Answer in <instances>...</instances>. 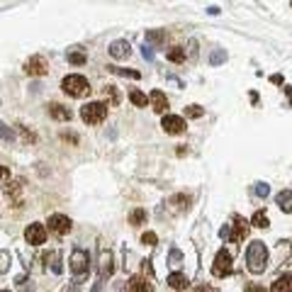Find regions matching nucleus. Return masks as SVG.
Masks as SVG:
<instances>
[{"label":"nucleus","instance_id":"1","mask_svg":"<svg viewBox=\"0 0 292 292\" xmlns=\"http://www.w3.org/2000/svg\"><path fill=\"white\" fill-rule=\"evenodd\" d=\"M246 266L253 275H260L268 266V248L263 241H251L246 248Z\"/></svg>","mask_w":292,"mask_h":292},{"label":"nucleus","instance_id":"2","mask_svg":"<svg viewBox=\"0 0 292 292\" xmlns=\"http://www.w3.org/2000/svg\"><path fill=\"white\" fill-rule=\"evenodd\" d=\"M61 90L66 93L68 98H83L90 93V83L85 76H78V73H71L61 80Z\"/></svg>","mask_w":292,"mask_h":292},{"label":"nucleus","instance_id":"3","mask_svg":"<svg viewBox=\"0 0 292 292\" xmlns=\"http://www.w3.org/2000/svg\"><path fill=\"white\" fill-rule=\"evenodd\" d=\"M248 222L246 219H241V217H234V224H226L222 231H219V236L222 239H226V241H231V244H241L244 239L248 236Z\"/></svg>","mask_w":292,"mask_h":292},{"label":"nucleus","instance_id":"4","mask_svg":"<svg viewBox=\"0 0 292 292\" xmlns=\"http://www.w3.org/2000/svg\"><path fill=\"white\" fill-rule=\"evenodd\" d=\"M107 107L105 102H88L80 107V120L85 124H100L105 117H107Z\"/></svg>","mask_w":292,"mask_h":292},{"label":"nucleus","instance_id":"5","mask_svg":"<svg viewBox=\"0 0 292 292\" xmlns=\"http://www.w3.org/2000/svg\"><path fill=\"white\" fill-rule=\"evenodd\" d=\"M231 270H234V258H231V253H229V251L222 248V251L214 256L212 275H214V278H226V275H231Z\"/></svg>","mask_w":292,"mask_h":292},{"label":"nucleus","instance_id":"6","mask_svg":"<svg viewBox=\"0 0 292 292\" xmlns=\"http://www.w3.org/2000/svg\"><path fill=\"white\" fill-rule=\"evenodd\" d=\"M71 270L78 275V278H83V275H88V270H90V256H88V251H83V248H76L73 253H71Z\"/></svg>","mask_w":292,"mask_h":292},{"label":"nucleus","instance_id":"7","mask_svg":"<svg viewBox=\"0 0 292 292\" xmlns=\"http://www.w3.org/2000/svg\"><path fill=\"white\" fill-rule=\"evenodd\" d=\"M161 127H163V132H166V134L178 136V134H183V132H185V120H183L180 114H163Z\"/></svg>","mask_w":292,"mask_h":292},{"label":"nucleus","instance_id":"8","mask_svg":"<svg viewBox=\"0 0 292 292\" xmlns=\"http://www.w3.org/2000/svg\"><path fill=\"white\" fill-rule=\"evenodd\" d=\"M24 239H27V244L30 246H42L46 241V226L39 224V222H34L24 229Z\"/></svg>","mask_w":292,"mask_h":292},{"label":"nucleus","instance_id":"9","mask_svg":"<svg viewBox=\"0 0 292 292\" xmlns=\"http://www.w3.org/2000/svg\"><path fill=\"white\" fill-rule=\"evenodd\" d=\"M22 188H24L22 180H10L5 185V197L10 200L12 207H22Z\"/></svg>","mask_w":292,"mask_h":292},{"label":"nucleus","instance_id":"10","mask_svg":"<svg viewBox=\"0 0 292 292\" xmlns=\"http://www.w3.org/2000/svg\"><path fill=\"white\" fill-rule=\"evenodd\" d=\"M71 226L73 224H71V219H68L66 214H51L49 217V229L59 236H66L71 231Z\"/></svg>","mask_w":292,"mask_h":292},{"label":"nucleus","instance_id":"11","mask_svg":"<svg viewBox=\"0 0 292 292\" xmlns=\"http://www.w3.org/2000/svg\"><path fill=\"white\" fill-rule=\"evenodd\" d=\"M24 71L30 76H44L46 71H49V64H46L44 56H30L24 61Z\"/></svg>","mask_w":292,"mask_h":292},{"label":"nucleus","instance_id":"12","mask_svg":"<svg viewBox=\"0 0 292 292\" xmlns=\"http://www.w3.org/2000/svg\"><path fill=\"white\" fill-rule=\"evenodd\" d=\"M149 105H151V110L158 114H163L166 110H168V98L161 93V90H154L151 95H149Z\"/></svg>","mask_w":292,"mask_h":292},{"label":"nucleus","instance_id":"13","mask_svg":"<svg viewBox=\"0 0 292 292\" xmlns=\"http://www.w3.org/2000/svg\"><path fill=\"white\" fill-rule=\"evenodd\" d=\"M129 51H132V46H129V42H124V39H117V42L110 44V56L112 59H127Z\"/></svg>","mask_w":292,"mask_h":292},{"label":"nucleus","instance_id":"14","mask_svg":"<svg viewBox=\"0 0 292 292\" xmlns=\"http://www.w3.org/2000/svg\"><path fill=\"white\" fill-rule=\"evenodd\" d=\"M112 263H114V260H112V253L102 248V251H100V275H102V278H110V275L114 273V266H112Z\"/></svg>","mask_w":292,"mask_h":292},{"label":"nucleus","instance_id":"15","mask_svg":"<svg viewBox=\"0 0 292 292\" xmlns=\"http://www.w3.org/2000/svg\"><path fill=\"white\" fill-rule=\"evenodd\" d=\"M49 114L54 117V120H59V122H71V110L68 107H64V105H59V102H51L49 105Z\"/></svg>","mask_w":292,"mask_h":292},{"label":"nucleus","instance_id":"16","mask_svg":"<svg viewBox=\"0 0 292 292\" xmlns=\"http://www.w3.org/2000/svg\"><path fill=\"white\" fill-rule=\"evenodd\" d=\"M275 202L285 214H292V190H280L275 195Z\"/></svg>","mask_w":292,"mask_h":292},{"label":"nucleus","instance_id":"17","mask_svg":"<svg viewBox=\"0 0 292 292\" xmlns=\"http://www.w3.org/2000/svg\"><path fill=\"white\" fill-rule=\"evenodd\" d=\"M270 290L273 292H292V275L285 273L280 278H275V282L270 285Z\"/></svg>","mask_w":292,"mask_h":292},{"label":"nucleus","instance_id":"18","mask_svg":"<svg viewBox=\"0 0 292 292\" xmlns=\"http://www.w3.org/2000/svg\"><path fill=\"white\" fill-rule=\"evenodd\" d=\"M166 282H168L173 290H185V287L190 285V280H188V278H185L183 273H170L168 280H166Z\"/></svg>","mask_w":292,"mask_h":292},{"label":"nucleus","instance_id":"19","mask_svg":"<svg viewBox=\"0 0 292 292\" xmlns=\"http://www.w3.org/2000/svg\"><path fill=\"white\" fill-rule=\"evenodd\" d=\"M44 260H46V263H51V270H54L56 275L61 273V270H64V268H61V253H59V251H51V253H46Z\"/></svg>","mask_w":292,"mask_h":292},{"label":"nucleus","instance_id":"20","mask_svg":"<svg viewBox=\"0 0 292 292\" xmlns=\"http://www.w3.org/2000/svg\"><path fill=\"white\" fill-rule=\"evenodd\" d=\"M127 287H129V290H134V292H149V290H151V285H149L144 278H132Z\"/></svg>","mask_w":292,"mask_h":292},{"label":"nucleus","instance_id":"21","mask_svg":"<svg viewBox=\"0 0 292 292\" xmlns=\"http://www.w3.org/2000/svg\"><path fill=\"white\" fill-rule=\"evenodd\" d=\"M146 42L163 44V42H166V32H163V30H149V32H146Z\"/></svg>","mask_w":292,"mask_h":292},{"label":"nucleus","instance_id":"22","mask_svg":"<svg viewBox=\"0 0 292 292\" xmlns=\"http://www.w3.org/2000/svg\"><path fill=\"white\" fill-rule=\"evenodd\" d=\"M146 222V210H141V207H136L134 212L129 214V224L132 226H141Z\"/></svg>","mask_w":292,"mask_h":292},{"label":"nucleus","instance_id":"23","mask_svg":"<svg viewBox=\"0 0 292 292\" xmlns=\"http://www.w3.org/2000/svg\"><path fill=\"white\" fill-rule=\"evenodd\" d=\"M168 61H173V64H183V61H185V49H183V46H170Z\"/></svg>","mask_w":292,"mask_h":292},{"label":"nucleus","instance_id":"24","mask_svg":"<svg viewBox=\"0 0 292 292\" xmlns=\"http://www.w3.org/2000/svg\"><path fill=\"white\" fill-rule=\"evenodd\" d=\"M251 224L258 226V229H268V226H270V219H268V217H266L263 212H256V214H253V219H251Z\"/></svg>","mask_w":292,"mask_h":292},{"label":"nucleus","instance_id":"25","mask_svg":"<svg viewBox=\"0 0 292 292\" xmlns=\"http://www.w3.org/2000/svg\"><path fill=\"white\" fill-rule=\"evenodd\" d=\"M129 100L134 102L136 107H146V95L141 90H132V93H129Z\"/></svg>","mask_w":292,"mask_h":292},{"label":"nucleus","instance_id":"26","mask_svg":"<svg viewBox=\"0 0 292 292\" xmlns=\"http://www.w3.org/2000/svg\"><path fill=\"white\" fill-rule=\"evenodd\" d=\"M0 139H3V141H12V139H15V132L3 122H0Z\"/></svg>","mask_w":292,"mask_h":292},{"label":"nucleus","instance_id":"27","mask_svg":"<svg viewBox=\"0 0 292 292\" xmlns=\"http://www.w3.org/2000/svg\"><path fill=\"white\" fill-rule=\"evenodd\" d=\"M185 114H188V117H192V120H197V117H202V114H205V110L200 107V105H190V107L185 110Z\"/></svg>","mask_w":292,"mask_h":292},{"label":"nucleus","instance_id":"28","mask_svg":"<svg viewBox=\"0 0 292 292\" xmlns=\"http://www.w3.org/2000/svg\"><path fill=\"white\" fill-rule=\"evenodd\" d=\"M158 236L154 234V231H144V236H141V244H146V246H156Z\"/></svg>","mask_w":292,"mask_h":292},{"label":"nucleus","instance_id":"29","mask_svg":"<svg viewBox=\"0 0 292 292\" xmlns=\"http://www.w3.org/2000/svg\"><path fill=\"white\" fill-rule=\"evenodd\" d=\"M8 268H10V253H8V251H0V273H5Z\"/></svg>","mask_w":292,"mask_h":292},{"label":"nucleus","instance_id":"30","mask_svg":"<svg viewBox=\"0 0 292 292\" xmlns=\"http://www.w3.org/2000/svg\"><path fill=\"white\" fill-rule=\"evenodd\" d=\"M112 73H117V76H129V78H139V73L136 71H124V68H117V66H107Z\"/></svg>","mask_w":292,"mask_h":292},{"label":"nucleus","instance_id":"31","mask_svg":"<svg viewBox=\"0 0 292 292\" xmlns=\"http://www.w3.org/2000/svg\"><path fill=\"white\" fill-rule=\"evenodd\" d=\"M68 64L83 66V64H85V56H83V54H76V51H71V54H68Z\"/></svg>","mask_w":292,"mask_h":292},{"label":"nucleus","instance_id":"32","mask_svg":"<svg viewBox=\"0 0 292 292\" xmlns=\"http://www.w3.org/2000/svg\"><path fill=\"white\" fill-rule=\"evenodd\" d=\"M268 192H270L268 183H258V185H256V195H258V197H268Z\"/></svg>","mask_w":292,"mask_h":292},{"label":"nucleus","instance_id":"33","mask_svg":"<svg viewBox=\"0 0 292 292\" xmlns=\"http://www.w3.org/2000/svg\"><path fill=\"white\" fill-rule=\"evenodd\" d=\"M107 95H110V105H117L120 102V95H117V90H114V85H107V90H105Z\"/></svg>","mask_w":292,"mask_h":292},{"label":"nucleus","instance_id":"34","mask_svg":"<svg viewBox=\"0 0 292 292\" xmlns=\"http://www.w3.org/2000/svg\"><path fill=\"white\" fill-rule=\"evenodd\" d=\"M180 260H183L180 251L178 248H173V251H170V266H180Z\"/></svg>","mask_w":292,"mask_h":292},{"label":"nucleus","instance_id":"35","mask_svg":"<svg viewBox=\"0 0 292 292\" xmlns=\"http://www.w3.org/2000/svg\"><path fill=\"white\" fill-rule=\"evenodd\" d=\"M224 59H226V54H224V51H214V54H212V59H210V61H212V64H222Z\"/></svg>","mask_w":292,"mask_h":292},{"label":"nucleus","instance_id":"36","mask_svg":"<svg viewBox=\"0 0 292 292\" xmlns=\"http://www.w3.org/2000/svg\"><path fill=\"white\" fill-rule=\"evenodd\" d=\"M141 54H144V59H149V61L154 59V51H151V46H144V49H141Z\"/></svg>","mask_w":292,"mask_h":292},{"label":"nucleus","instance_id":"37","mask_svg":"<svg viewBox=\"0 0 292 292\" xmlns=\"http://www.w3.org/2000/svg\"><path fill=\"white\" fill-rule=\"evenodd\" d=\"M8 176H10V170H8V168H3V166H0V180H5V178H8Z\"/></svg>","mask_w":292,"mask_h":292},{"label":"nucleus","instance_id":"38","mask_svg":"<svg viewBox=\"0 0 292 292\" xmlns=\"http://www.w3.org/2000/svg\"><path fill=\"white\" fill-rule=\"evenodd\" d=\"M285 90H287V95H290V102H292V85H290V88H285Z\"/></svg>","mask_w":292,"mask_h":292}]
</instances>
